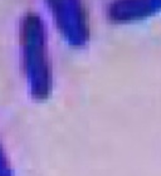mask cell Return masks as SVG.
Masks as SVG:
<instances>
[{
    "instance_id": "1",
    "label": "cell",
    "mask_w": 161,
    "mask_h": 176,
    "mask_svg": "<svg viewBox=\"0 0 161 176\" xmlns=\"http://www.w3.org/2000/svg\"><path fill=\"white\" fill-rule=\"evenodd\" d=\"M0 176H13L11 169L9 167L6 156L4 155L2 146H0Z\"/></svg>"
}]
</instances>
